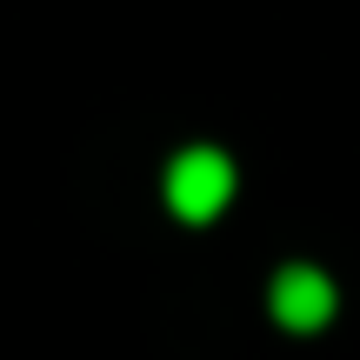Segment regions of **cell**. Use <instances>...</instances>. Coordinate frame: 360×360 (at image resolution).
<instances>
[{
  "mask_svg": "<svg viewBox=\"0 0 360 360\" xmlns=\"http://www.w3.org/2000/svg\"><path fill=\"white\" fill-rule=\"evenodd\" d=\"M240 193V174H233V154L214 141H193L180 147L167 160V174H160V200H167L174 220H187V227H207V220L227 214V200Z\"/></svg>",
  "mask_w": 360,
  "mask_h": 360,
  "instance_id": "6da1fadb",
  "label": "cell"
},
{
  "mask_svg": "<svg viewBox=\"0 0 360 360\" xmlns=\"http://www.w3.org/2000/svg\"><path fill=\"white\" fill-rule=\"evenodd\" d=\"M267 314L287 327V334H321V327L340 314L334 274H321L314 260H287V267L267 281Z\"/></svg>",
  "mask_w": 360,
  "mask_h": 360,
  "instance_id": "7a4b0ae2",
  "label": "cell"
}]
</instances>
